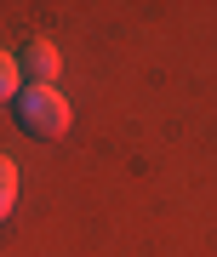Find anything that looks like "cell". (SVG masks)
<instances>
[{
  "mask_svg": "<svg viewBox=\"0 0 217 257\" xmlns=\"http://www.w3.org/2000/svg\"><path fill=\"white\" fill-rule=\"evenodd\" d=\"M12 114H18V126L29 132V138H63V132L74 126V109H69V97L57 92V86H40V80H29L23 92H18Z\"/></svg>",
  "mask_w": 217,
  "mask_h": 257,
  "instance_id": "obj_1",
  "label": "cell"
},
{
  "mask_svg": "<svg viewBox=\"0 0 217 257\" xmlns=\"http://www.w3.org/2000/svg\"><path fill=\"white\" fill-rule=\"evenodd\" d=\"M18 63H23V74H35L40 86H52L57 69H63V52H57L52 40H29V46L18 52Z\"/></svg>",
  "mask_w": 217,
  "mask_h": 257,
  "instance_id": "obj_2",
  "label": "cell"
},
{
  "mask_svg": "<svg viewBox=\"0 0 217 257\" xmlns=\"http://www.w3.org/2000/svg\"><path fill=\"white\" fill-rule=\"evenodd\" d=\"M18 189H23L18 160H6V155H0V223H6V217H12V206H18Z\"/></svg>",
  "mask_w": 217,
  "mask_h": 257,
  "instance_id": "obj_3",
  "label": "cell"
},
{
  "mask_svg": "<svg viewBox=\"0 0 217 257\" xmlns=\"http://www.w3.org/2000/svg\"><path fill=\"white\" fill-rule=\"evenodd\" d=\"M23 92V63H18V52H0V103H18Z\"/></svg>",
  "mask_w": 217,
  "mask_h": 257,
  "instance_id": "obj_4",
  "label": "cell"
}]
</instances>
